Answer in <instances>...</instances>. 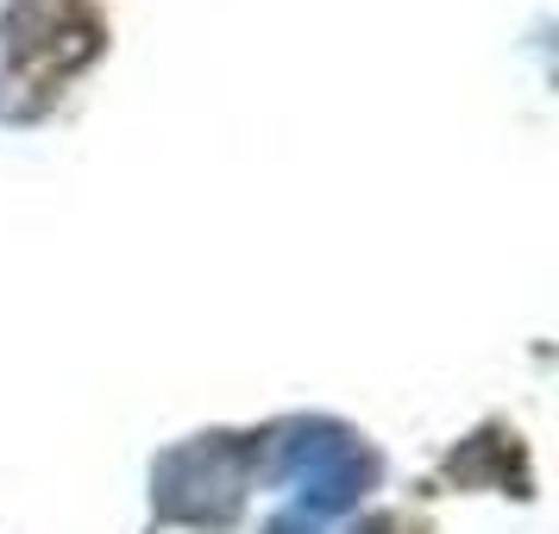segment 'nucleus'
<instances>
[{"mask_svg":"<svg viewBox=\"0 0 559 534\" xmlns=\"http://www.w3.org/2000/svg\"><path fill=\"white\" fill-rule=\"evenodd\" d=\"M277 478L296 490V515L328 522L378 484V453L340 422H296L277 440Z\"/></svg>","mask_w":559,"mask_h":534,"instance_id":"nucleus-1","label":"nucleus"},{"mask_svg":"<svg viewBox=\"0 0 559 534\" xmlns=\"http://www.w3.org/2000/svg\"><path fill=\"white\" fill-rule=\"evenodd\" d=\"M252 459H258L252 440H233V434H202V440L170 447L152 472L157 515H170V522H207V529L233 522V509L246 503Z\"/></svg>","mask_w":559,"mask_h":534,"instance_id":"nucleus-2","label":"nucleus"},{"mask_svg":"<svg viewBox=\"0 0 559 534\" xmlns=\"http://www.w3.org/2000/svg\"><path fill=\"white\" fill-rule=\"evenodd\" d=\"M13 70L32 82H63L102 51V20L88 0H13L0 20Z\"/></svg>","mask_w":559,"mask_h":534,"instance_id":"nucleus-3","label":"nucleus"}]
</instances>
